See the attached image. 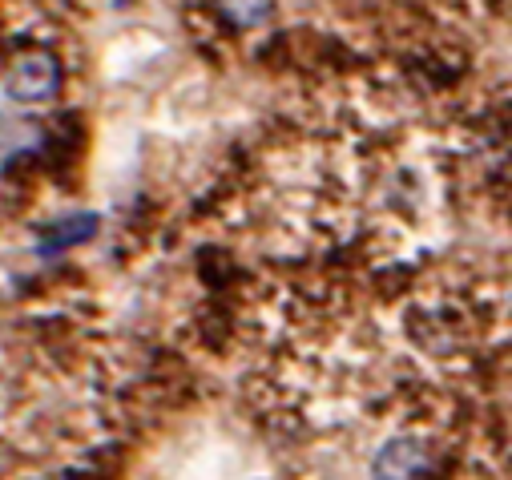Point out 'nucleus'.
I'll return each mask as SVG.
<instances>
[{"label": "nucleus", "instance_id": "obj_1", "mask_svg": "<svg viewBox=\"0 0 512 480\" xmlns=\"http://www.w3.org/2000/svg\"><path fill=\"white\" fill-rule=\"evenodd\" d=\"M65 85V69L61 61L49 53V49H25L9 61L5 77H0V89H5V97L21 109H41L49 101H57Z\"/></svg>", "mask_w": 512, "mask_h": 480}, {"label": "nucleus", "instance_id": "obj_2", "mask_svg": "<svg viewBox=\"0 0 512 480\" xmlns=\"http://www.w3.org/2000/svg\"><path fill=\"white\" fill-rule=\"evenodd\" d=\"M432 448L420 436H392L371 460V480H428Z\"/></svg>", "mask_w": 512, "mask_h": 480}]
</instances>
